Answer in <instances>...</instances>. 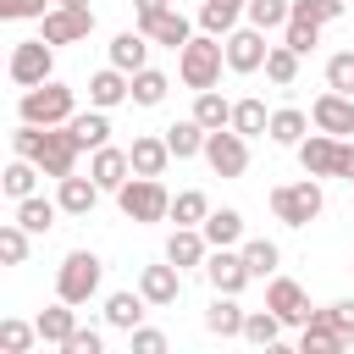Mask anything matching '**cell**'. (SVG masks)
<instances>
[{"label":"cell","instance_id":"6da1fadb","mask_svg":"<svg viewBox=\"0 0 354 354\" xmlns=\"http://www.w3.org/2000/svg\"><path fill=\"white\" fill-rule=\"evenodd\" d=\"M11 149L17 155H28L44 177H72V166H77V155H83V144H77V133L61 122V127H33V122H22L17 133H11Z\"/></svg>","mask_w":354,"mask_h":354},{"label":"cell","instance_id":"7a4b0ae2","mask_svg":"<svg viewBox=\"0 0 354 354\" xmlns=\"http://www.w3.org/2000/svg\"><path fill=\"white\" fill-rule=\"evenodd\" d=\"M221 66H227V39L216 33H194L183 50H177V77L199 94V88H216L221 83Z\"/></svg>","mask_w":354,"mask_h":354},{"label":"cell","instance_id":"3957f363","mask_svg":"<svg viewBox=\"0 0 354 354\" xmlns=\"http://www.w3.org/2000/svg\"><path fill=\"white\" fill-rule=\"evenodd\" d=\"M17 116H22V122H33V127H61V122H72V116H77V100H72V88H66V83L44 77V83L22 88Z\"/></svg>","mask_w":354,"mask_h":354},{"label":"cell","instance_id":"277c9868","mask_svg":"<svg viewBox=\"0 0 354 354\" xmlns=\"http://www.w3.org/2000/svg\"><path fill=\"white\" fill-rule=\"evenodd\" d=\"M321 177H299V183H277L271 188V216L282 221V227H310L315 216H321Z\"/></svg>","mask_w":354,"mask_h":354},{"label":"cell","instance_id":"5b68a950","mask_svg":"<svg viewBox=\"0 0 354 354\" xmlns=\"http://www.w3.org/2000/svg\"><path fill=\"white\" fill-rule=\"evenodd\" d=\"M100 282H105V260H100L94 249H72V254L61 260V271H55V299L88 304V299L100 293Z\"/></svg>","mask_w":354,"mask_h":354},{"label":"cell","instance_id":"8992f818","mask_svg":"<svg viewBox=\"0 0 354 354\" xmlns=\"http://www.w3.org/2000/svg\"><path fill=\"white\" fill-rule=\"evenodd\" d=\"M116 205H122V216H127V221H138V227H149V221H166V216H171V194H166V183H160V177H127V183L116 188Z\"/></svg>","mask_w":354,"mask_h":354},{"label":"cell","instance_id":"52a82bcc","mask_svg":"<svg viewBox=\"0 0 354 354\" xmlns=\"http://www.w3.org/2000/svg\"><path fill=\"white\" fill-rule=\"evenodd\" d=\"M6 72H11V83H17V88L44 83V77L55 72V44H50V39H17V44H11Z\"/></svg>","mask_w":354,"mask_h":354},{"label":"cell","instance_id":"ba28073f","mask_svg":"<svg viewBox=\"0 0 354 354\" xmlns=\"http://www.w3.org/2000/svg\"><path fill=\"white\" fill-rule=\"evenodd\" d=\"M205 160L216 177H243L249 171V138L238 127H216V133H205Z\"/></svg>","mask_w":354,"mask_h":354},{"label":"cell","instance_id":"9c48e42d","mask_svg":"<svg viewBox=\"0 0 354 354\" xmlns=\"http://www.w3.org/2000/svg\"><path fill=\"white\" fill-rule=\"evenodd\" d=\"M88 33H94V11L88 6H50L39 17V39H50V44H83Z\"/></svg>","mask_w":354,"mask_h":354},{"label":"cell","instance_id":"30bf717a","mask_svg":"<svg viewBox=\"0 0 354 354\" xmlns=\"http://www.w3.org/2000/svg\"><path fill=\"white\" fill-rule=\"evenodd\" d=\"M205 282H210L216 293H243V288L254 282V271H249L243 249H210V260H205Z\"/></svg>","mask_w":354,"mask_h":354},{"label":"cell","instance_id":"8fae6325","mask_svg":"<svg viewBox=\"0 0 354 354\" xmlns=\"http://www.w3.org/2000/svg\"><path fill=\"white\" fill-rule=\"evenodd\" d=\"M310 122H315L321 133H332V138H354V94L326 88V94L310 105Z\"/></svg>","mask_w":354,"mask_h":354},{"label":"cell","instance_id":"7c38bea8","mask_svg":"<svg viewBox=\"0 0 354 354\" xmlns=\"http://www.w3.org/2000/svg\"><path fill=\"white\" fill-rule=\"evenodd\" d=\"M266 55H271V44H266V33H260L254 22L227 33V72H260Z\"/></svg>","mask_w":354,"mask_h":354},{"label":"cell","instance_id":"4fadbf2b","mask_svg":"<svg viewBox=\"0 0 354 354\" xmlns=\"http://www.w3.org/2000/svg\"><path fill=\"white\" fill-rule=\"evenodd\" d=\"M138 293H144L155 310L177 304V299H183V266H171V260H160V266H144V271H138Z\"/></svg>","mask_w":354,"mask_h":354},{"label":"cell","instance_id":"5bb4252c","mask_svg":"<svg viewBox=\"0 0 354 354\" xmlns=\"http://www.w3.org/2000/svg\"><path fill=\"white\" fill-rule=\"evenodd\" d=\"M266 304H271L288 326H304V321L315 315V310H310V299H304V288H299L293 277H271V282H266Z\"/></svg>","mask_w":354,"mask_h":354},{"label":"cell","instance_id":"9a60e30c","mask_svg":"<svg viewBox=\"0 0 354 354\" xmlns=\"http://www.w3.org/2000/svg\"><path fill=\"white\" fill-rule=\"evenodd\" d=\"M337 149H343V138H332V133H304V144H299V166L310 171V177H337Z\"/></svg>","mask_w":354,"mask_h":354},{"label":"cell","instance_id":"2e32d148","mask_svg":"<svg viewBox=\"0 0 354 354\" xmlns=\"http://www.w3.org/2000/svg\"><path fill=\"white\" fill-rule=\"evenodd\" d=\"M122 100H133V72H122V66H100V72L88 77V105L116 111Z\"/></svg>","mask_w":354,"mask_h":354},{"label":"cell","instance_id":"e0dca14e","mask_svg":"<svg viewBox=\"0 0 354 354\" xmlns=\"http://www.w3.org/2000/svg\"><path fill=\"white\" fill-rule=\"evenodd\" d=\"M88 177H94L105 194H116V188L133 177V160H127V149H116V144H100V149H94V160H88Z\"/></svg>","mask_w":354,"mask_h":354},{"label":"cell","instance_id":"ac0fdd59","mask_svg":"<svg viewBox=\"0 0 354 354\" xmlns=\"http://www.w3.org/2000/svg\"><path fill=\"white\" fill-rule=\"evenodd\" d=\"M166 260L171 266H183V271H205V260H210V238L199 232V227H177L171 238H166Z\"/></svg>","mask_w":354,"mask_h":354},{"label":"cell","instance_id":"d6986e66","mask_svg":"<svg viewBox=\"0 0 354 354\" xmlns=\"http://www.w3.org/2000/svg\"><path fill=\"white\" fill-rule=\"evenodd\" d=\"M127 160H133V177H160V171H166V160H171L166 133H160V138H155V133H138V138H133V149H127Z\"/></svg>","mask_w":354,"mask_h":354},{"label":"cell","instance_id":"ffe728a7","mask_svg":"<svg viewBox=\"0 0 354 354\" xmlns=\"http://www.w3.org/2000/svg\"><path fill=\"white\" fill-rule=\"evenodd\" d=\"M100 194H105V188H100L94 177H77V171L55 183V199H61V216H88V210L100 205Z\"/></svg>","mask_w":354,"mask_h":354},{"label":"cell","instance_id":"44dd1931","mask_svg":"<svg viewBox=\"0 0 354 354\" xmlns=\"http://www.w3.org/2000/svg\"><path fill=\"white\" fill-rule=\"evenodd\" d=\"M243 304H238V293H216L210 299V310H205V332L210 337H243Z\"/></svg>","mask_w":354,"mask_h":354},{"label":"cell","instance_id":"7402d4cb","mask_svg":"<svg viewBox=\"0 0 354 354\" xmlns=\"http://www.w3.org/2000/svg\"><path fill=\"white\" fill-rule=\"evenodd\" d=\"M33 321H39V343H55V348H66V337L77 332V304L55 299V304H44Z\"/></svg>","mask_w":354,"mask_h":354},{"label":"cell","instance_id":"603a6c76","mask_svg":"<svg viewBox=\"0 0 354 354\" xmlns=\"http://www.w3.org/2000/svg\"><path fill=\"white\" fill-rule=\"evenodd\" d=\"M299 348H304V354H343V348H348V337H343V332L315 310V315L299 326Z\"/></svg>","mask_w":354,"mask_h":354},{"label":"cell","instance_id":"cb8c5ba5","mask_svg":"<svg viewBox=\"0 0 354 354\" xmlns=\"http://www.w3.org/2000/svg\"><path fill=\"white\" fill-rule=\"evenodd\" d=\"M138 28H144L155 44H166V50H183V44L194 39V22H188L177 6H171V11H160V17H149V22H138Z\"/></svg>","mask_w":354,"mask_h":354},{"label":"cell","instance_id":"d4e9b609","mask_svg":"<svg viewBox=\"0 0 354 354\" xmlns=\"http://www.w3.org/2000/svg\"><path fill=\"white\" fill-rule=\"evenodd\" d=\"M149 33L144 28H127V33H116L111 39V66H122V72H138V66H149Z\"/></svg>","mask_w":354,"mask_h":354},{"label":"cell","instance_id":"484cf974","mask_svg":"<svg viewBox=\"0 0 354 354\" xmlns=\"http://www.w3.org/2000/svg\"><path fill=\"white\" fill-rule=\"evenodd\" d=\"M199 232L210 238V249H238V243H243V210L221 205V210H210V216H205V227H199Z\"/></svg>","mask_w":354,"mask_h":354},{"label":"cell","instance_id":"4316f807","mask_svg":"<svg viewBox=\"0 0 354 354\" xmlns=\"http://www.w3.org/2000/svg\"><path fill=\"white\" fill-rule=\"evenodd\" d=\"M310 127H315V122H310L304 111H293V105H282V111H271V127H266V138H271V144H282V149H299Z\"/></svg>","mask_w":354,"mask_h":354},{"label":"cell","instance_id":"83f0119b","mask_svg":"<svg viewBox=\"0 0 354 354\" xmlns=\"http://www.w3.org/2000/svg\"><path fill=\"white\" fill-rule=\"evenodd\" d=\"M282 326H288V321H282L271 304H266V310H249V315H243V343H254V348H277V343H282Z\"/></svg>","mask_w":354,"mask_h":354},{"label":"cell","instance_id":"f1b7e54d","mask_svg":"<svg viewBox=\"0 0 354 354\" xmlns=\"http://www.w3.org/2000/svg\"><path fill=\"white\" fill-rule=\"evenodd\" d=\"M243 6H249V0H205V6H199V33H216V39H227V33L238 28Z\"/></svg>","mask_w":354,"mask_h":354},{"label":"cell","instance_id":"f546056e","mask_svg":"<svg viewBox=\"0 0 354 354\" xmlns=\"http://www.w3.org/2000/svg\"><path fill=\"white\" fill-rule=\"evenodd\" d=\"M11 216H17V221L33 232V238H39V232H50V227H55L61 199H39V194H28V199H17V210H11Z\"/></svg>","mask_w":354,"mask_h":354},{"label":"cell","instance_id":"4dcf8cb0","mask_svg":"<svg viewBox=\"0 0 354 354\" xmlns=\"http://www.w3.org/2000/svg\"><path fill=\"white\" fill-rule=\"evenodd\" d=\"M66 127H72V133H77V144H83V149H88V155H94V149H100V144H111V116H105V111H100V105H94V111H77V116H72V122H66Z\"/></svg>","mask_w":354,"mask_h":354},{"label":"cell","instance_id":"1f68e13d","mask_svg":"<svg viewBox=\"0 0 354 354\" xmlns=\"http://www.w3.org/2000/svg\"><path fill=\"white\" fill-rule=\"evenodd\" d=\"M205 133H210V127H199L194 116H183V122L166 127V144H171L177 160H194V155H205Z\"/></svg>","mask_w":354,"mask_h":354},{"label":"cell","instance_id":"d6a6232c","mask_svg":"<svg viewBox=\"0 0 354 354\" xmlns=\"http://www.w3.org/2000/svg\"><path fill=\"white\" fill-rule=\"evenodd\" d=\"M144 293H111L105 299V326H116V332H133L138 321H144Z\"/></svg>","mask_w":354,"mask_h":354},{"label":"cell","instance_id":"836d02e7","mask_svg":"<svg viewBox=\"0 0 354 354\" xmlns=\"http://www.w3.org/2000/svg\"><path fill=\"white\" fill-rule=\"evenodd\" d=\"M194 122L210 127V133H216V127H232V105H227L216 88H199V94H194Z\"/></svg>","mask_w":354,"mask_h":354},{"label":"cell","instance_id":"e575fe53","mask_svg":"<svg viewBox=\"0 0 354 354\" xmlns=\"http://www.w3.org/2000/svg\"><path fill=\"white\" fill-rule=\"evenodd\" d=\"M232 127L243 133V138H260L266 127H271V111H266V100H232Z\"/></svg>","mask_w":354,"mask_h":354},{"label":"cell","instance_id":"d590c367","mask_svg":"<svg viewBox=\"0 0 354 354\" xmlns=\"http://www.w3.org/2000/svg\"><path fill=\"white\" fill-rule=\"evenodd\" d=\"M39 177H44V171H39L28 155H17V160L6 166V177H0V188H6V199L17 205V199H28V194H33V183H39Z\"/></svg>","mask_w":354,"mask_h":354},{"label":"cell","instance_id":"8d00e7d4","mask_svg":"<svg viewBox=\"0 0 354 354\" xmlns=\"http://www.w3.org/2000/svg\"><path fill=\"white\" fill-rule=\"evenodd\" d=\"M243 17H249L260 33H277V28H288L293 0H249V6H243Z\"/></svg>","mask_w":354,"mask_h":354},{"label":"cell","instance_id":"74e56055","mask_svg":"<svg viewBox=\"0 0 354 354\" xmlns=\"http://www.w3.org/2000/svg\"><path fill=\"white\" fill-rule=\"evenodd\" d=\"M205 216H210V199H205L199 188L171 194V221H177V227H205Z\"/></svg>","mask_w":354,"mask_h":354},{"label":"cell","instance_id":"f35d334b","mask_svg":"<svg viewBox=\"0 0 354 354\" xmlns=\"http://www.w3.org/2000/svg\"><path fill=\"white\" fill-rule=\"evenodd\" d=\"M238 249H243V260H249V271H254V277H277V266H282V249H277L271 238H243Z\"/></svg>","mask_w":354,"mask_h":354},{"label":"cell","instance_id":"ab89813d","mask_svg":"<svg viewBox=\"0 0 354 354\" xmlns=\"http://www.w3.org/2000/svg\"><path fill=\"white\" fill-rule=\"evenodd\" d=\"M166 88H171L166 72H155V66H138V72H133V105H160Z\"/></svg>","mask_w":354,"mask_h":354},{"label":"cell","instance_id":"60d3db41","mask_svg":"<svg viewBox=\"0 0 354 354\" xmlns=\"http://www.w3.org/2000/svg\"><path fill=\"white\" fill-rule=\"evenodd\" d=\"M266 77H271L277 88H288V83L299 77V50H293V44H271V55H266Z\"/></svg>","mask_w":354,"mask_h":354},{"label":"cell","instance_id":"b9f144b4","mask_svg":"<svg viewBox=\"0 0 354 354\" xmlns=\"http://www.w3.org/2000/svg\"><path fill=\"white\" fill-rule=\"evenodd\" d=\"M28 238H33V232L11 216V221L0 227V260H6V266H28Z\"/></svg>","mask_w":354,"mask_h":354},{"label":"cell","instance_id":"7bdbcfd3","mask_svg":"<svg viewBox=\"0 0 354 354\" xmlns=\"http://www.w3.org/2000/svg\"><path fill=\"white\" fill-rule=\"evenodd\" d=\"M39 343V321H0V354H28Z\"/></svg>","mask_w":354,"mask_h":354},{"label":"cell","instance_id":"ee69618b","mask_svg":"<svg viewBox=\"0 0 354 354\" xmlns=\"http://www.w3.org/2000/svg\"><path fill=\"white\" fill-rule=\"evenodd\" d=\"M282 44H293L299 55H310V50L321 44V22H304V17H288V28H282Z\"/></svg>","mask_w":354,"mask_h":354},{"label":"cell","instance_id":"f6af8a7d","mask_svg":"<svg viewBox=\"0 0 354 354\" xmlns=\"http://www.w3.org/2000/svg\"><path fill=\"white\" fill-rule=\"evenodd\" d=\"M343 6H348V0H293V17H304V22H321V28H326V22H337V17H343Z\"/></svg>","mask_w":354,"mask_h":354},{"label":"cell","instance_id":"bcb514c9","mask_svg":"<svg viewBox=\"0 0 354 354\" xmlns=\"http://www.w3.org/2000/svg\"><path fill=\"white\" fill-rule=\"evenodd\" d=\"M326 88H343V94H354V44H348V50H337V55L326 61Z\"/></svg>","mask_w":354,"mask_h":354},{"label":"cell","instance_id":"7dc6e473","mask_svg":"<svg viewBox=\"0 0 354 354\" xmlns=\"http://www.w3.org/2000/svg\"><path fill=\"white\" fill-rule=\"evenodd\" d=\"M44 11H50L44 0H0V17L6 22H39Z\"/></svg>","mask_w":354,"mask_h":354},{"label":"cell","instance_id":"c3c4849f","mask_svg":"<svg viewBox=\"0 0 354 354\" xmlns=\"http://www.w3.org/2000/svg\"><path fill=\"white\" fill-rule=\"evenodd\" d=\"M127 343H133V354H166V332H155V326H133Z\"/></svg>","mask_w":354,"mask_h":354},{"label":"cell","instance_id":"681fc988","mask_svg":"<svg viewBox=\"0 0 354 354\" xmlns=\"http://www.w3.org/2000/svg\"><path fill=\"white\" fill-rule=\"evenodd\" d=\"M100 348H105V337H100L94 326H77V332L66 337V348H61V354H100Z\"/></svg>","mask_w":354,"mask_h":354},{"label":"cell","instance_id":"f907efd6","mask_svg":"<svg viewBox=\"0 0 354 354\" xmlns=\"http://www.w3.org/2000/svg\"><path fill=\"white\" fill-rule=\"evenodd\" d=\"M321 315H326V321H332L343 337H354V299H337V304H326Z\"/></svg>","mask_w":354,"mask_h":354},{"label":"cell","instance_id":"816d5d0a","mask_svg":"<svg viewBox=\"0 0 354 354\" xmlns=\"http://www.w3.org/2000/svg\"><path fill=\"white\" fill-rule=\"evenodd\" d=\"M160 11H171V0H133V17H138V22H149V17H160Z\"/></svg>","mask_w":354,"mask_h":354},{"label":"cell","instance_id":"f5cc1de1","mask_svg":"<svg viewBox=\"0 0 354 354\" xmlns=\"http://www.w3.org/2000/svg\"><path fill=\"white\" fill-rule=\"evenodd\" d=\"M337 177L354 183V138H343V149H337Z\"/></svg>","mask_w":354,"mask_h":354},{"label":"cell","instance_id":"db71d44e","mask_svg":"<svg viewBox=\"0 0 354 354\" xmlns=\"http://www.w3.org/2000/svg\"><path fill=\"white\" fill-rule=\"evenodd\" d=\"M55 6H88V0H55Z\"/></svg>","mask_w":354,"mask_h":354},{"label":"cell","instance_id":"11a10c76","mask_svg":"<svg viewBox=\"0 0 354 354\" xmlns=\"http://www.w3.org/2000/svg\"><path fill=\"white\" fill-rule=\"evenodd\" d=\"M348 348H354V337H348Z\"/></svg>","mask_w":354,"mask_h":354}]
</instances>
